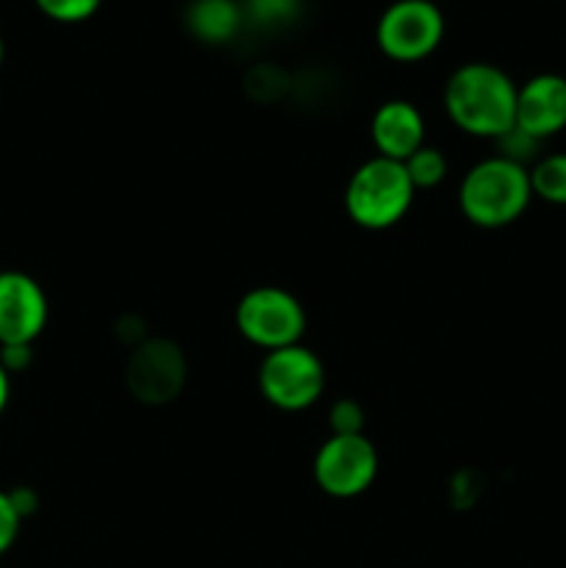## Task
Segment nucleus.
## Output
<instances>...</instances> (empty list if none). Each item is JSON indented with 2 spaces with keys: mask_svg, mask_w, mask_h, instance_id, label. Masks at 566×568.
Returning a JSON list of instances; mask_svg holds the SVG:
<instances>
[{
  "mask_svg": "<svg viewBox=\"0 0 566 568\" xmlns=\"http://www.w3.org/2000/svg\"><path fill=\"white\" fill-rule=\"evenodd\" d=\"M516 89L508 72L472 61L447 78L444 109L455 128L494 142L516 125Z\"/></svg>",
  "mask_w": 566,
  "mask_h": 568,
  "instance_id": "1",
  "label": "nucleus"
},
{
  "mask_svg": "<svg viewBox=\"0 0 566 568\" xmlns=\"http://www.w3.org/2000/svg\"><path fill=\"white\" fill-rule=\"evenodd\" d=\"M533 200L530 172L503 155L481 161L464 175L458 205L466 220L486 231L511 225L527 211Z\"/></svg>",
  "mask_w": 566,
  "mask_h": 568,
  "instance_id": "2",
  "label": "nucleus"
},
{
  "mask_svg": "<svg viewBox=\"0 0 566 568\" xmlns=\"http://www.w3.org/2000/svg\"><path fill=\"white\" fill-rule=\"evenodd\" d=\"M414 194L416 189L405 166L400 161L375 155L350 175L344 209L355 225L366 231H386L408 214Z\"/></svg>",
  "mask_w": 566,
  "mask_h": 568,
  "instance_id": "3",
  "label": "nucleus"
},
{
  "mask_svg": "<svg viewBox=\"0 0 566 568\" xmlns=\"http://www.w3.org/2000/svg\"><path fill=\"white\" fill-rule=\"evenodd\" d=\"M327 375L320 355L303 344L264 353V361L259 366V388L264 399L289 414H297V410L320 403Z\"/></svg>",
  "mask_w": 566,
  "mask_h": 568,
  "instance_id": "4",
  "label": "nucleus"
},
{
  "mask_svg": "<svg viewBox=\"0 0 566 568\" xmlns=\"http://www.w3.org/2000/svg\"><path fill=\"white\" fill-rule=\"evenodd\" d=\"M305 325L309 320L303 303L281 286L253 288L236 305L239 333L264 353L300 344Z\"/></svg>",
  "mask_w": 566,
  "mask_h": 568,
  "instance_id": "5",
  "label": "nucleus"
},
{
  "mask_svg": "<svg viewBox=\"0 0 566 568\" xmlns=\"http://www.w3.org/2000/svg\"><path fill=\"white\" fill-rule=\"evenodd\" d=\"M377 48L392 61H422L444 39V14L431 0H394L377 20Z\"/></svg>",
  "mask_w": 566,
  "mask_h": 568,
  "instance_id": "6",
  "label": "nucleus"
},
{
  "mask_svg": "<svg viewBox=\"0 0 566 568\" xmlns=\"http://www.w3.org/2000/svg\"><path fill=\"white\" fill-rule=\"evenodd\" d=\"M377 464L375 444L364 433L331 436L314 458V480L327 497L353 499L375 483Z\"/></svg>",
  "mask_w": 566,
  "mask_h": 568,
  "instance_id": "7",
  "label": "nucleus"
},
{
  "mask_svg": "<svg viewBox=\"0 0 566 568\" xmlns=\"http://www.w3.org/2000/svg\"><path fill=\"white\" fill-rule=\"evenodd\" d=\"M48 297L31 275L0 272V347L33 344L48 325Z\"/></svg>",
  "mask_w": 566,
  "mask_h": 568,
  "instance_id": "8",
  "label": "nucleus"
},
{
  "mask_svg": "<svg viewBox=\"0 0 566 568\" xmlns=\"http://www.w3.org/2000/svg\"><path fill=\"white\" fill-rule=\"evenodd\" d=\"M186 377V364L175 344L170 342H144L133 349L125 369V383L137 399L148 405H164L178 397Z\"/></svg>",
  "mask_w": 566,
  "mask_h": 568,
  "instance_id": "9",
  "label": "nucleus"
},
{
  "mask_svg": "<svg viewBox=\"0 0 566 568\" xmlns=\"http://www.w3.org/2000/svg\"><path fill=\"white\" fill-rule=\"evenodd\" d=\"M516 128L547 142L566 128V78L542 72L516 89Z\"/></svg>",
  "mask_w": 566,
  "mask_h": 568,
  "instance_id": "10",
  "label": "nucleus"
},
{
  "mask_svg": "<svg viewBox=\"0 0 566 568\" xmlns=\"http://www.w3.org/2000/svg\"><path fill=\"white\" fill-rule=\"evenodd\" d=\"M372 144L377 155L403 164L425 144V116L408 100H388L372 116Z\"/></svg>",
  "mask_w": 566,
  "mask_h": 568,
  "instance_id": "11",
  "label": "nucleus"
},
{
  "mask_svg": "<svg viewBox=\"0 0 566 568\" xmlns=\"http://www.w3.org/2000/svg\"><path fill=\"white\" fill-rule=\"evenodd\" d=\"M244 22V11L236 0H194L186 9V28L209 44L231 42Z\"/></svg>",
  "mask_w": 566,
  "mask_h": 568,
  "instance_id": "12",
  "label": "nucleus"
},
{
  "mask_svg": "<svg viewBox=\"0 0 566 568\" xmlns=\"http://www.w3.org/2000/svg\"><path fill=\"white\" fill-rule=\"evenodd\" d=\"M527 172L533 197L549 205H566V153L542 155Z\"/></svg>",
  "mask_w": 566,
  "mask_h": 568,
  "instance_id": "13",
  "label": "nucleus"
},
{
  "mask_svg": "<svg viewBox=\"0 0 566 568\" xmlns=\"http://www.w3.org/2000/svg\"><path fill=\"white\" fill-rule=\"evenodd\" d=\"M403 166H405V172H408V178H411V183H414L416 192H420V189L438 186V183L447 178V159H444L442 150L427 148V144H422V148L416 150L411 159H405Z\"/></svg>",
  "mask_w": 566,
  "mask_h": 568,
  "instance_id": "14",
  "label": "nucleus"
},
{
  "mask_svg": "<svg viewBox=\"0 0 566 568\" xmlns=\"http://www.w3.org/2000/svg\"><path fill=\"white\" fill-rule=\"evenodd\" d=\"M494 144H497L499 153L503 159L514 161V164L519 166H527V164H536L538 161V148H542V142H538L536 136H530V133H525L522 128H511L508 133H503L499 139H494ZM530 170V166H527Z\"/></svg>",
  "mask_w": 566,
  "mask_h": 568,
  "instance_id": "15",
  "label": "nucleus"
},
{
  "mask_svg": "<svg viewBox=\"0 0 566 568\" xmlns=\"http://www.w3.org/2000/svg\"><path fill=\"white\" fill-rule=\"evenodd\" d=\"M37 9L44 17L55 22H64V26H75V22L89 20V17L98 14L100 3L103 0H33Z\"/></svg>",
  "mask_w": 566,
  "mask_h": 568,
  "instance_id": "16",
  "label": "nucleus"
},
{
  "mask_svg": "<svg viewBox=\"0 0 566 568\" xmlns=\"http://www.w3.org/2000/svg\"><path fill=\"white\" fill-rule=\"evenodd\" d=\"M333 436H361L364 433V408L355 399H338L331 408Z\"/></svg>",
  "mask_w": 566,
  "mask_h": 568,
  "instance_id": "17",
  "label": "nucleus"
},
{
  "mask_svg": "<svg viewBox=\"0 0 566 568\" xmlns=\"http://www.w3.org/2000/svg\"><path fill=\"white\" fill-rule=\"evenodd\" d=\"M247 14L261 26H281L297 14V0H247Z\"/></svg>",
  "mask_w": 566,
  "mask_h": 568,
  "instance_id": "18",
  "label": "nucleus"
},
{
  "mask_svg": "<svg viewBox=\"0 0 566 568\" xmlns=\"http://www.w3.org/2000/svg\"><path fill=\"white\" fill-rule=\"evenodd\" d=\"M20 525L22 519L14 510V505H11L9 491H0V555H6L14 547L17 536H20Z\"/></svg>",
  "mask_w": 566,
  "mask_h": 568,
  "instance_id": "19",
  "label": "nucleus"
},
{
  "mask_svg": "<svg viewBox=\"0 0 566 568\" xmlns=\"http://www.w3.org/2000/svg\"><path fill=\"white\" fill-rule=\"evenodd\" d=\"M0 366L9 375L26 372L31 366V344H9V347H0Z\"/></svg>",
  "mask_w": 566,
  "mask_h": 568,
  "instance_id": "20",
  "label": "nucleus"
},
{
  "mask_svg": "<svg viewBox=\"0 0 566 568\" xmlns=\"http://www.w3.org/2000/svg\"><path fill=\"white\" fill-rule=\"evenodd\" d=\"M9 499H11V505H14L17 514H20V519H28V516L37 514L39 497L31 491V488H26V486L14 488V491H9Z\"/></svg>",
  "mask_w": 566,
  "mask_h": 568,
  "instance_id": "21",
  "label": "nucleus"
},
{
  "mask_svg": "<svg viewBox=\"0 0 566 568\" xmlns=\"http://www.w3.org/2000/svg\"><path fill=\"white\" fill-rule=\"evenodd\" d=\"M9 394H11V375L0 366V414H3L6 405H9Z\"/></svg>",
  "mask_w": 566,
  "mask_h": 568,
  "instance_id": "22",
  "label": "nucleus"
},
{
  "mask_svg": "<svg viewBox=\"0 0 566 568\" xmlns=\"http://www.w3.org/2000/svg\"><path fill=\"white\" fill-rule=\"evenodd\" d=\"M3 55H6V44H3V37H0V64H3Z\"/></svg>",
  "mask_w": 566,
  "mask_h": 568,
  "instance_id": "23",
  "label": "nucleus"
}]
</instances>
